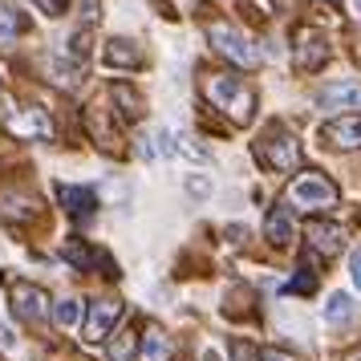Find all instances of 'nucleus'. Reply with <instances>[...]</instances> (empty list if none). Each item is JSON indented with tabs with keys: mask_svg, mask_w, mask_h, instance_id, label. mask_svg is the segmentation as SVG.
Instances as JSON below:
<instances>
[{
	"mask_svg": "<svg viewBox=\"0 0 361 361\" xmlns=\"http://www.w3.org/2000/svg\"><path fill=\"white\" fill-rule=\"evenodd\" d=\"M203 98L212 102L224 118H231L235 126H247L256 118V94L235 73H203Z\"/></svg>",
	"mask_w": 361,
	"mask_h": 361,
	"instance_id": "nucleus-1",
	"label": "nucleus"
},
{
	"mask_svg": "<svg viewBox=\"0 0 361 361\" xmlns=\"http://www.w3.org/2000/svg\"><path fill=\"white\" fill-rule=\"evenodd\" d=\"M341 203V191H337V183L329 179L325 171H300L288 187V207H300V212H333Z\"/></svg>",
	"mask_w": 361,
	"mask_h": 361,
	"instance_id": "nucleus-2",
	"label": "nucleus"
},
{
	"mask_svg": "<svg viewBox=\"0 0 361 361\" xmlns=\"http://www.w3.org/2000/svg\"><path fill=\"white\" fill-rule=\"evenodd\" d=\"M252 154L260 159V166H268V171L284 175V171H293V166L300 163V142H296V134L288 130V126L272 122V126H264V134L256 138Z\"/></svg>",
	"mask_w": 361,
	"mask_h": 361,
	"instance_id": "nucleus-3",
	"label": "nucleus"
},
{
	"mask_svg": "<svg viewBox=\"0 0 361 361\" xmlns=\"http://www.w3.org/2000/svg\"><path fill=\"white\" fill-rule=\"evenodd\" d=\"M207 41H212V49L219 53V57H228L231 66H240V69L260 66V53L252 49V41H247L235 25H228V20H212V25H207Z\"/></svg>",
	"mask_w": 361,
	"mask_h": 361,
	"instance_id": "nucleus-4",
	"label": "nucleus"
},
{
	"mask_svg": "<svg viewBox=\"0 0 361 361\" xmlns=\"http://www.w3.org/2000/svg\"><path fill=\"white\" fill-rule=\"evenodd\" d=\"M8 106V102H4ZM4 130L8 134H17V138H25V142H49L53 138V122H49V114L41 110V106H20V110H4Z\"/></svg>",
	"mask_w": 361,
	"mask_h": 361,
	"instance_id": "nucleus-5",
	"label": "nucleus"
},
{
	"mask_svg": "<svg viewBox=\"0 0 361 361\" xmlns=\"http://www.w3.org/2000/svg\"><path fill=\"white\" fill-rule=\"evenodd\" d=\"M118 321H122V300H118V296H102V300H94V305L85 309V325H82L85 341L90 345H98V341L106 345Z\"/></svg>",
	"mask_w": 361,
	"mask_h": 361,
	"instance_id": "nucleus-6",
	"label": "nucleus"
},
{
	"mask_svg": "<svg viewBox=\"0 0 361 361\" xmlns=\"http://www.w3.org/2000/svg\"><path fill=\"white\" fill-rule=\"evenodd\" d=\"M85 130L94 138V147H102L110 159H122V154H126L122 134H118V126L110 122V110H106L102 102H90V106H85Z\"/></svg>",
	"mask_w": 361,
	"mask_h": 361,
	"instance_id": "nucleus-7",
	"label": "nucleus"
},
{
	"mask_svg": "<svg viewBox=\"0 0 361 361\" xmlns=\"http://www.w3.org/2000/svg\"><path fill=\"white\" fill-rule=\"evenodd\" d=\"M329 61V37L321 33V29H296L293 37V66L300 69V73H312V69H321Z\"/></svg>",
	"mask_w": 361,
	"mask_h": 361,
	"instance_id": "nucleus-8",
	"label": "nucleus"
},
{
	"mask_svg": "<svg viewBox=\"0 0 361 361\" xmlns=\"http://www.w3.org/2000/svg\"><path fill=\"white\" fill-rule=\"evenodd\" d=\"M8 300H13V312H17L20 321H29V325L45 321V312H49V296L41 293L37 284L20 280V276L8 280Z\"/></svg>",
	"mask_w": 361,
	"mask_h": 361,
	"instance_id": "nucleus-9",
	"label": "nucleus"
},
{
	"mask_svg": "<svg viewBox=\"0 0 361 361\" xmlns=\"http://www.w3.org/2000/svg\"><path fill=\"white\" fill-rule=\"evenodd\" d=\"M321 142L333 150H361V114L329 118L321 126Z\"/></svg>",
	"mask_w": 361,
	"mask_h": 361,
	"instance_id": "nucleus-10",
	"label": "nucleus"
},
{
	"mask_svg": "<svg viewBox=\"0 0 361 361\" xmlns=\"http://www.w3.org/2000/svg\"><path fill=\"white\" fill-rule=\"evenodd\" d=\"M57 199L78 224H85L90 215L98 212V191L94 187H82V183H57Z\"/></svg>",
	"mask_w": 361,
	"mask_h": 361,
	"instance_id": "nucleus-11",
	"label": "nucleus"
},
{
	"mask_svg": "<svg viewBox=\"0 0 361 361\" xmlns=\"http://www.w3.org/2000/svg\"><path fill=\"white\" fill-rule=\"evenodd\" d=\"M317 106L321 110H353L361 106V82H329L325 90H317Z\"/></svg>",
	"mask_w": 361,
	"mask_h": 361,
	"instance_id": "nucleus-12",
	"label": "nucleus"
},
{
	"mask_svg": "<svg viewBox=\"0 0 361 361\" xmlns=\"http://www.w3.org/2000/svg\"><path fill=\"white\" fill-rule=\"evenodd\" d=\"M264 235H268V244L272 247H288L296 240V219H293V207L288 203H276L268 219H264Z\"/></svg>",
	"mask_w": 361,
	"mask_h": 361,
	"instance_id": "nucleus-13",
	"label": "nucleus"
},
{
	"mask_svg": "<svg viewBox=\"0 0 361 361\" xmlns=\"http://www.w3.org/2000/svg\"><path fill=\"white\" fill-rule=\"evenodd\" d=\"M305 235H309V247L317 252V256H325V260H333V256L345 247V231L337 228V224H325V219H312Z\"/></svg>",
	"mask_w": 361,
	"mask_h": 361,
	"instance_id": "nucleus-14",
	"label": "nucleus"
},
{
	"mask_svg": "<svg viewBox=\"0 0 361 361\" xmlns=\"http://www.w3.org/2000/svg\"><path fill=\"white\" fill-rule=\"evenodd\" d=\"M110 102L118 106V118L122 122H142L147 118V98L138 90H130L126 82H110Z\"/></svg>",
	"mask_w": 361,
	"mask_h": 361,
	"instance_id": "nucleus-15",
	"label": "nucleus"
},
{
	"mask_svg": "<svg viewBox=\"0 0 361 361\" xmlns=\"http://www.w3.org/2000/svg\"><path fill=\"white\" fill-rule=\"evenodd\" d=\"M102 61L110 69H138L142 66V49L138 41H126V37H110L106 49H102Z\"/></svg>",
	"mask_w": 361,
	"mask_h": 361,
	"instance_id": "nucleus-16",
	"label": "nucleus"
},
{
	"mask_svg": "<svg viewBox=\"0 0 361 361\" xmlns=\"http://www.w3.org/2000/svg\"><path fill=\"white\" fill-rule=\"evenodd\" d=\"M61 256H66V264H73L78 272H90V268H98V260H106V252L90 247L85 240H78V235H69L66 244H61Z\"/></svg>",
	"mask_w": 361,
	"mask_h": 361,
	"instance_id": "nucleus-17",
	"label": "nucleus"
},
{
	"mask_svg": "<svg viewBox=\"0 0 361 361\" xmlns=\"http://www.w3.org/2000/svg\"><path fill=\"white\" fill-rule=\"evenodd\" d=\"M138 357L142 361H171V337L163 329H147V337L138 345Z\"/></svg>",
	"mask_w": 361,
	"mask_h": 361,
	"instance_id": "nucleus-18",
	"label": "nucleus"
},
{
	"mask_svg": "<svg viewBox=\"0 0 361 361\" xmlns=\"http://www.w3.org/2000/svg\"><path fill=\"white\" fill-rule=\"evenodd\" d=\"M0 215L4 219H33L37 215V199L33 195H0Z\"/></svg>",
	"mask_w": 361,
	"mask_h": 361,
	"instance_id": "nucleus-19",
	"label": "nucleus"
},
{
	"mask_svg": "<svg viewBox=\"0 0 361 361\" xmlns=\"http://www.w3.org/2000/svg\"><path fill=\"white\" fill-rule=\"evenodd\" d=\"M20 33H25V17H20L17 8L0 4V45H13Z\"/></svg>",
	"mask_w": 361,
	"mask_h": 361,
	"instance_id": "nucleus-20",
	"label": "nucleus"
},
{
	"mask_svg": "<svg viewBox=\"0 0 361 361\" xmlns=\"http://www.w3.org/2000/svg\"><path fill=\"white\" fill-rule=\"evenodd\" d=\"M353 317V296L349 293H333L329 296V305H325V321L329 325H345Z\"/></svg>",
	"mask_w": 361,
	"mask_h": 361,
	"instance_id": "nucleus-21",
	"label": "nucleus"
},
{
	"mask_svg": "<svg viewBox=\"0 0 361 361\" xmlns=\"http://www.w3.org/2000/svg\"><path fill=\"white\" fill-rule=\"evenodd\" d=\"M134 353H138V345H134L130 329H122L118 337H110V341H106V357H110V361H130Z\"/></svg>",
	"mask_w": 361,
	"mask_h": 361,
	"instance_id": "nucleus-22",
	"label": "nucleus"
},
{
	"mask_svg": "<svg viewBox=\"0 0 361 361\" xmlns=\"http://www.w3.org/2000/svg\"><path fill=\"white\" fill-rule=\"evenodd\" d=\"M49 312H53V325H57V329H73V325H78V317H82V305H78L73 296H61Z\"/></svg>",
	"mask_w": 361,
	"mask_h": 361,
	"instance_id": "nucleus-23",
	"label": "nucleus"
},
{
	"mask_svg": "<svg viewBox=\"0 0 361 361\" xmlns=\"http://www.w3.org/2000/svg\"><path fill=\"white\" fill-rule=\"evenodd\" d=\"M288 293H296V296H309V293H317V272L312 268H300L293 280H288Z\"/></svg>",
	"mask_w": 361,
	"mask_h": 361,
	"instance_id": "nucleus-24",
	"label": "nucleus"
},
{
	"mask_svg": "<svg viewBox=\"0 0 361 361\" xmlns=\"http://www.w3.org/2000/svg\"><path fill=\"white\" fill-rule=\"evenodd\" d=\"M256 357H260V353L252 349V341H240V337L231 341V361H256Z\"/></svg>",
	"mask_w": 361,
	"mask_h": 361,
	"instance_id": "nucleus-25",
	"label": "nucleus"
},
{
	"mask_svg": "<svg viewBox=\"0 0 361 361\" xmlns=\"http://www.w3.org/2000/svg\"><path fill=\"white\" fill-rule=\"evenodd\" d=\"M187 195H195V199H207V195H212V183L203 179V175H191V179H187Z\"/></svg>",
	"mask_w": 361,
	"mask_h": 361,
	"instance_id": "nucleus-26",
	"label": "nucleus"
},
{
	"mask_svg": "<svg viewBox=\"0 0 361 361\" xmlns=\"http://www.w3.org/2000/svg\"><path fill=\"white\" fill-rule=\"evenodd\" d=\"M69 53H73V57H78V61H82L85 53H90V33H73V41H69Z\"/></svg>",
	"mask_w": 361,
	"mask_h": 361,
	"instance_id": "nucleus-27",
	"label": "nucleus"
},
{
	"mask_svg": "<svg viewBox=\"0 0 361 361\" xmlns=\"http://www.w3.org/2000/svg\"><path fill=\"white\" fill-rule=\"evenodd\" d=\"M33 4L45 17H61V13H66V0H33Z\"/></svg>",
	"mask_w": 361,
	"mask_h": 361,
	"instance_id": "nucleus-28",
	"label": "nucleus"
},
{
	"mask_svg": "<svg viewBox=\"0 0 361 361\" xmlns=\"http://www.w3.org/2000/svg\"><path fill=\"white\" fill-rule=\"evenodd\" d=\"M256 361H300L296 353H288V349H260V357Z\"/></svg>",
	"mask_w": 361,
	"mask_h": 361,
	"instance_id": "nucleus-29",
	"label": "nucleus"
},
{
	"mask_svg": "<svg viewBox=\"0 0 361 361\" xmlns=\"http://www.w3.org/2000/svg\"><path fill=\"white\" fill-rule=\"evenodd\" d=\"M349 272H353V284H357V293H361V247L353 252V260H349Z\"/></svg>",
	"mask_w": 361,
	"mask_h": 361,
	"instance_id": "nucleus-30",
	"label": "nucleus"
},
{
	"mask_svg": "<svg viewBox=\"0 0 361 361\" xmlns=\"http://www.w3.org/2000/svg\"><path fill=\"white\" fill-rule=\"evenodd\" d=\"M13 345H17V337H13V333H8V329L0 325V349H13Z\"/></svg>",
	"mask_w": 361,
	"mask_h": 361,
	"instance_id": "nucleus-31",
	"label": "nucleus"
},
{
	"mask_svg": "<svg viewBox=\"0 0 361 361\" xmlns=\"http://www.w3.org/2000/svg\"><path fill=\"white\" fill-rule=\"evenodd\" d=\"M228 235L235 240V244H240V240H247V228H228Z\"/></svg>",
	"mask_w": 361,
	"mask_h": 361,
	"instance_id": "nucleus-32",
	"label": "nucleus"
},
{
	"mask_svg": "<svg viewBox=\"0 0 361 361\" xmlns=\"http://www.w3.org/2000/svg\"><path fill=\"white\" fill-rule=\"evenodd\" d=\"M353 17H357V20H361V0H353Z\"/></svg>",
	"mask_w": 361,
	"mask_h": 361,
	"instance_id": "nucleus-33",
	"label": "nucleus"
},
{
	"mask_svg": "<svg viewBox=\"0 0 361 361\" xmlns=\"http://www.w3.org/2000/svg\"><path fill=\"white\" fill-rule=\"evenodd\" d=\"M203 361H219V353H212V349H207V353H203Z\"/></svg>",
	"mask_w": 361,
	"mask_h": 361,
	"instance_id": "nucleus-34",
	"label": "nucleus"
},
{
	"mask_svg": "<svg viewBox=\"0 0 361 361\" xmlns=\"http://www.w3.org/2000/svg\"><path fill=\"white\" fill-rule=\"evenodd\" d=\"M333 4H341V0H333Z\"/></svg>",
	"mask_w": 361,
	"mask_h": 361,
	"instance_id": "nucleus-35",
	"label": "nucleus"
}]
</instances>
